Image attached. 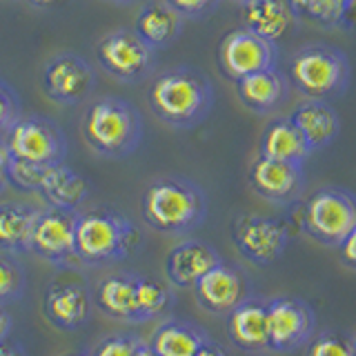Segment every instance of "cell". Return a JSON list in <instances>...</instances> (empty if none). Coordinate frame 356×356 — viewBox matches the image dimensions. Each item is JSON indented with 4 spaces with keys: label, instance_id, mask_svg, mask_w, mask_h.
Wrapping results in <instances>:
<instances>
[{
    "label": "cell",
    "instance_id": "obj_28",
    "mask_svg": "<svg viewBox=\"0 0 356 356\" xmlns=\"http://www.w3.org/2000/svg\"><path fill=\"white\" fill-rule=\"evenodd\" d=\"M136 303H138L140 323H147L152 318H159V316L167 314V312L174 307V292H172L170 283L161 281V278L138 274Z\"/></svg>",
    "mask_w": 356,
    "mask_h": 356
},
{
    "label": "cell",
    "instance_id": "obj_41",
    "mask_svg": "<svg viewBox=\"0 0 356 356\" xmlns=\"http://www.w3.org/2000/svg\"><path fill=\"white\" fill-rule=\"evenodd\" d=\"M11 332V316L5 312V305H0V339L9 337Z\"/></svg>",
    "mask_w": 356,
    "mask_h": 356
},
{
    "label": "cell",
    "instance_id": "obj_39",
    "mask_svg": "<svg viewBox=\"0 0 356 356\" xmlns=\"http://www.w3.org/2000/svg\"><path fill=\"white\" fill-rule=\"evenodd\" d=\"M0 356H27V352L16 339H11V334H9V337L0 339Z\"/></svg>",
    "mask_w": 356,
    "mask_h": 356
},
{
    "label": "cell",
    "instance_id": "obj_30",
    "mask_svg": "<svg viewBox=\"0 0 356 356\" xmlns=\"http://www.w3.org/2000/svg\"><path fill=\"white\" fill-rule=\"evenodd\" d=\"M27 289V274L16 256L0 254V305L16 303Z\"/></svg>",
    "mask_w": 356,
    "mask_h": 356
},
{
    "label": "cell",
    "instance_id": "obj_24",
    "mask_svg": "<svg viewBox=\"0 0 356 356\" xmlns=\"http://www.w3.org/2000/svg\"><path fill=\"white\" fill-rule=\"evenodd\" d=\"M40 209L29 203L0 205V252L20 256L31 252V236Z\"/></svg>",
    "mask_w": 356,
    "mask_h": 356
},
{
    "label": "cell",
    "instance_id": "obj_47",
    "mask_svg": "<svg viewBox=\"0 0 356 356\" xmlns=\"http://www.w3.org/2000/svg\"><path fill=\"white\" fill-rule=\"evenodd\" d=\"M238 5H245V3H250V0H236Z\"/></svg>",
    "mask_w": 356,
    "mask_h": 356
},
{
    "label": "cell",
    "instance_id": "obj_2",
    "mask_svg": "<svg viewBox=\"0 0 356 356\" xmlns=\"http://www.w3.org/2000/svg\"><path fill=\"white\" fill-rule=\"evenodd\" d=\"M140 216L154 232L183 236L203 225L207 218V196L185 176H161L143 192Z\"/></svg>",
    "mask_w": 356,
    "mask_h": 356
},
{
    "label": "cell",
    "instance_id": "obj_19",
    "mask_svg": "<svg viewBox=\"0 0 356 356\" xmlns=\"http://www.w3.org/2000/svg\"><path fill=\"white\" fill-rule=\"evenodd\" d=\"M227 337L234 348L248 354L270 352V325H267V300L248 298L227 314Z\"/></svg>",
    "mask_w": 356,
    "mask_h": 356
},
{
    "label": "cell",
    "instance_id": "obj_3",
    "mask_svg": "<svg viewBox=\"0 0 356 356\" xmlns=\"http://www.w3.org/2000/svg\"><path fill=\"white\" fill-rule=\"evenodd\" d=\"M143 245V232L114 207L83 211L76 222V256L87 267L114 265L134 256Z\"/></svg>",
    "mask_w": 356,
    "mask_h": 356
},
{
    "label": "cell",
    "instance_id": "obj_9",
    "mask_svg": "<svg viewBox=\"0 0 356 356\" xmlns=\"http://www.w3.org/2000/svg\"><path fill=\"white\" fill-rule=\"evenodd\" d=\"M276 65L278 44L265 40L243 25L227 31L218 44V67L222 76H227L234 83H238L245 76L276 70Z\"/></svg>",
    "mask_w": 356,
    "mask_h": 356
},
{
    "label": "cell",
    "instance_id": "obj_37",
    "mask_svg": "<svg viewBox=\"0 0 356 356\" xmlns=\"http://www.w3.org/2000/svg\"><path fill=\"white\" fill-rule=\"evenodd\" d=\"M343 31H356V0H343L339 25Z\"/></svg>",
    "mask_w": 356,
    "mask_h": 356
},
{
    "label": "cell",
    "instance_id": "obj_15",
    "mask_svg": "<svg viewBox=\"0 0 356 356\" xmlns=\"http://www.w3.org/2000/svg\"><path fill=\"white\" fill-rule=\"evenodd\" d=\"M250 187L256 196L278 207L294 205L305 189L303 165L283 163L259 156L250 167Z\"/></svg>",
    "mask_w": 356,
    "mask_h": 356
},
{
    "label": "cell",
    "instance_id": "obj_10",
    "mask_svg": "<svg viewBox=\"0 0 356 356\" xmlns=\"http://www.w3.org/2000/svg\"><path fill=\"white\" fill-rule=\"evenodd\" d=\"M232 241L245 261L270 267L283 256L289 232L281 218L261 214H238L232 222Z\"/></svg>",
    "mask_w": 356,
    "mask_h": 356
},
{
    "label": "cell",
    "instance_id": "obj_16",
    "mask_svg": "<svg viewBox=\"0 0 356 356\" xmlns=\"http://www.w3.org/2000/svg\"><path fill=\"white\" fill-rule=\"evenodd\" d=\"M42 312L54 327L74 332L92 318V287L83 281H54L42 298Z\"/></svg>",
    "mask_w": 356,
    "mask_h": 356
},
{
    "label": "cell",
    "instance_id": "obj_44",
    "mask_svg": "<svg viewBox=\"0 0 356 356\" xmlns=\"http://www.w3.org/2000/svg\"><path fill=\"white\" fill-rule=\"evenodd\" d=\"M63 356H92V352H87V350H74V352H67Z\"/></svg>",
    "mask_w": 356,
    "mask_h": 356
},
{
    "label": "cell",
    "instance_id": "obj_31",
    "mask_svg": "<svg viewBox=\"0 0 356 356\" xmlns=\"http://www.w3.org/2000/svg\"><path fill=\"white\" fill-rule=\"evenodd\" d=\"M49 167L51 165L11 159L9 161V185H14L20 192H40Z\"/></svg>",
    "mask_w": 356,
    "mask_h": 356
},
{
    "label": "cell",
    "instance_id": "obj_46",
    "mask_svg": "<svg viewBox=\"0 0 356 356\" xmlns=\"http://www.w3.org/2000/svg\"><path fill=\"white\" fill-rule=\"evenodd\" d=\"M352 348H354V356H356V337L352 339Z\"/></svg>",
    "mask_w": 356,
    "mask_h": 356
},
{
    "label": "cell",
    "instance_id": "obj_13",
    "mask_svg": "<svg viewBox=\"0 0 356 356\" xmlns=\"http://www.w3.org/2000/svg\"><path fill=\"white\" fill-rule=\"evenodd\" d=\"M270 352L289 354L314 339L316 314L305 300L294 296H276L267 300Z\"/></svg>",
    "mask_w": 356,
    "mask_h": 356
},
{
    "label": "cell",
    "instance_id": "obj_6",
    "mask_svg": "<svg viewBox=\"0 0 356 356\" xmlns=\"http://www.w3.org/2000/svg\"><path fill=\"white\" fill-rule=\"evenodd\" d=\"M356 227V196L341 187H321L300 211V229L325 248H339Z\"/></svg>",
    "mask_w": 356,
    "mask_h": 356
},
{
    "label": "cell",
    "instance_id": "obj_17",
    "mask_svg": "<svg viewBox=\"0 0 356 356\" xmlns=\"http://www.w3.org/2000/svg\"><path fill=\"white\" fill-rule=\"evenodd\" d=\"M220 254L209 243L198 238H187L174 245L165 259V278L167 283L178 289H194V285L209 270L220 263Z\"/></svg>",
    "mask_w": 356,
    "mask_h": 356
},
{
    "label": "cell",
    "instance_id": "obj_12",
    "mask_svg": "<svg viewBox=\"0 0 356 356\" xmlns=\"http://www.w3.org/2000/svg\"><path fill=\"white\" fill-rule=\"evenodd\" d=\"M96 74L81 54L60 51L51 56L42 70V89L49 100L58 105H81L94 94Z\"/></svg>",
    "mask_w": 356,
    "mask_h": 356
},
{
    "label": "cell",
    "instance_id": "obj_34",
    "mask_svg": "<svg viewBox=\"0 0 356 356\" xmlns=\"http://www.w3.org/2000/svg\"><path fill=\"white\" fill-rule=\"evenodd\" d=\"M22 116V105L16 89L0 81V138L9 131V127Z\"/></svg>",
    "mask_w": 356,
    "mask_h": 356
},
{
    "label": "cell",
    "instance_id": "obj_7",
    "mask_svg": "<svg viewBox=\"0 0 356 356\" xmlns=\"http://www.w3.org/2000/svg\"><path fill=\"white\" fill-rule=\"evenodd\" d=\"M3 138L11 159L40 165L65 163L70 147L63 127L47 116H20Z\"/></svg>",
    "mask_w": 356,
    "mask_h": 356
},
{
    "label": "cell",
    "instance_id": "obj_20",
    "mask_svg": "<svg viewBox=\"0 0 356 356\" xmlns=\"http://www.w3.org/2000/svg\"><path fill=\"white\" fill-rule=\"evenodd\" d=\"M289 120L303 134V138L312 152L327 147L341 131V118L327 100H314V98L303 100L289 114Z\"/></svg>",
    "mask_w": 356,
    "mask_h": 356
},
{
    "label": "cell",
    "instance_id": "obj_32",
    "mask_svg": "<svg viewBox=\"0 0 356 356\" xmlns=\"http://www.w3.org/2000/svg\"><path fill=\"white\" fill-rule=\"evenodd\" d=\"M307 356H354L352 339L339 332H323L309 341Z\"/></svg>",
    "mask_w": 356,
    "mask_h": 356
},
{
    "label": "cell",
    "instance_id": "obj_23",
    "mask_svg": "<svg viewBox=\"0 0 356 356\" xmlns=\"http://www.w3.org/2000/svg\"><path fill=\"white\" fill-rule=\"evenodd\" d=\"M243 27L252 29L265 40H281L296 22L287 0H250L241 5Z\"/></svg>",
    "mask_w": 356,
    "mask_h": 356
},
{
    "label": "cell",
    "instance_id": "obj_43",
    "mask_svg": "<svg viewBox=\"0 0 356 356\" xmlns=\"http://www.w3.org/2000/svg\"><path fill=\"white\" fill-rule=\"evenodd\" d=\"M29 3L33 7H54V5H58L60 0H29Z\"/></svg>",
    "mask_w": 356,
    "mask_h": 356
},
{
    "label": "cell",
    "instance_id": "obj_35",
    "mask_svg": "<svg viewBox=\"0 0 356 356\" xmlns=\"http://www.w3.org/2000/svg\"><path fill=\"white\" fill-rule=\"evenodd\" d=\"M165 3L183 18H205L218 9L220 0H165Z\"/></svg>",
    "mask_w": 356,
    "mask_h": 356
},
{
    "label": "cell",
    "instance_id": "obj_5",
    "mask_svg": "<svg viewBox=\"0 0 356 356\" xmlns=\"http://www.w3.org/2000/svg\"><path fill=\"white\" fill-rule=\"evenodd\" d=\"M289 81H292L296 92L305 98H341L352 83V65L348 56L334 44H305L292 56Z\"/></svg>",
    "mask_w": 356,
    "mask_h": 356
},
{
    "label": "cell",
    "instance_id": "obj_33",
    "mask_svg": "<svg viewBox=\"0 0 356 356\" xmlns=\"http://www.w3.org/2000/svg\"><path fill=\"white\" fill-rule=\"evenodd\" d=\"M140 343L136 334H109L92 350V356H136Z\"/></svg>",
    "mask_w": 356,
    "mask_h": 356
},
{
    "label": "cell",
    "instance_id": "obj_40",
    "mask_svg": "<svg viewBox=\"0 0 356 356\" xmlns=\"http://www.w3.org/2000/svg\"><path fill=\"white\" fill-rule=\"evenodd\" d=\"M194 356H229V354L225 352V348H222V345H218V343L207 339L203 345H200V350Z\"/></svg>",
    "mask_w": 356,
    "mask_h": 356
},
{
    "label": "cell",
    "instance_id": "obj_4",
    "mask_svg": "<svg viewBox=\"0 0 356 356\" xmlns=\"http://www.w3.org/2000/svg\"><path fill=\"white\" fill-rule=\"evenodd\" d=\"M83 138L87 147L103 159H127L143 143V116L129 100L103 96L85 111Z\"/></svg>",
    "mask_w": 356,
    "mask_h": 356
},
{
    "label": "cell",
    "instance_id": "obj_42",
    "mask_svg": "<svg viewBox=\"0 0 356 356\" xmlns=\"http://www.w3.org/2000/svg\"><path fill=\"white\" fill-rule=\"evenodd\" d=\"M136 356H159V354H156L154 350H152V345L149 343H140V348H138V354Z\"/></svg>",
    "mask_w": 356,
    "mask_h": 356
},
{
    "label": "cell",
    "instance_id": "obj_11",
    "mask_svg": "<svg viewBox=\"0 0 356 356\" xmlns=\"http://www.w3.org/2000/svg\"><path fill=\"white\" fill-rule=\"evenodd\" d=\"M81 211L47 207L40 209L31 236V252L58 270L81 265L76 256V222Z\"/></svg>",
    "mask_w": 356,
    "mask_h": 356
},
{
    "label": "cell",
    "instance_id": "obj_45",
    "mask_svg": "<svg viewBox=\"0 0 356 356\" xmlns=\"http://www.w3.org/2000/svg\"><path fill=\"white\" fill-rule=\"evenodd\" d=\"M109 3H118V5H127V3H134V0H109Z\"/></svg>",
    "mask_w": 356,
    "mask_h": 356
},
{
    "label": "cell",
    "instance_id": "obj_1",
    "mask_svg": "<svg viewBox=\"0 0 356 356\" xmlns=\"http://www.w3.org/2000/svg\"><path fill=\"white\" fill-rule=\"evenodd\" d=\"M147 100L154 116L165 125L192 129L214 107V85L200 70L181 65L154 78Z\"/></svg>",
    "mask_w": 356,
    "mask_h": 356
},
{
    "label": "cell",
    "instance_id": "obj_21",
    "mask_svg": "<svg viewBox=\"0 0 356 356\" xmlns=\"http://www.w3.org/2000/svg\"><path fill=\"white\" fill-rule=\"evenodd\" d=\"M238 100L250 111L259 116L272 114L278 107H283L289 94L287 78L278 70H265L259 74L245 76L236 83Z\"/></svg>",
    "mask_w": 356,
    "mask_h": 356
},
{
    "label": "cell",
    "instance_id": "obj_36",
    "mask_svg": "<svg viewBox=\"0 0 356 356\" xmlns=\"http://www.w3.org/2000/svg\"><path fill=\"white\" fill-rule=\"evenodd\" d=\"M339 256L345 267H350V270H356V227L345 236V241L339 245Z\"/></svg>",
    "mask_w": 356,
    "mask_h": 356
},
{
    "label": "cell",
    "instance_id": "obj_29",
    "mask_svg": "<svg viewBox=\"0 0 356 356\" xmlns=\"http://www.w3.org/2000/svg\"><path fill=\"white\" fill-rule=\"evenodd\" d=\"M296 20H305L318 27H337L343 0H287Z\"/></svg>",
    "mask_w": 356,
    "mask_h": 356
},
{
    "label": "cell",
    "instance_id": "obj_8",
    "mask_svg": "<svg viewBox=\"0 0 356 356\" xmlns=\"http://www.w3.org/2000/svg\"><path fill=\"white\" fill-rule=\"evenodd\" d=\"M96 60L114 81L136 85L154 72L156 51L134 31V27L116 29L96 44Z\"/></svg>",
    "mask_w": 356,
    "mask_h": 356
},
{
    "label": "cell",
    "instance_id": "obj_38",
    "mask_svg": "<svg viewBox=\"0 0 356 356\" xmlns=\"http://www.w3.org/2000/svg\"><path fill=\"white\" fill-rule=\"evenodd\" d=\"M9 161H11V156L7 152L5 138H0V192L9 185Z\"/></svg>",
    "mask_w": 356,
    "mask_h": 356
},
{
    "label": "cell",
    "instance_id": "obj_18",
    "mask_svg": "<svg viewBox=\"0 0 356 356\" xmlns=\"http://www.w3.org/2000/svg\"><path fill=\"white\" fill-rule=\"evenodd\" d=\"M136 272H116L109 274L94 285V307L111 321L140 325L138 303H136Z\"/></svg>",
    "mask_w": 356,
    "mask_h": 356
},
{
    "label": "cell",
    "instance_id": "obj_22",
    "mask_svg": "<svg viewBox=\"0 0 356 356\" xmlns=\"http://www.w3.org/2000/svg\"><path fill=\"white\" fill-rule=\"evenodd\" d=\"M183 25L185 18L167 3H149L138 11L136 22H134V31L154 51H161L172 47L178 40V36L183 33Z\"/></svg>",
    "mask_w": 356,
    "mask_h": 356
},
{
    "label": "cell",
    "instance_id": "obj_25",
    "mask_svg": "<svg viewBox=\"0 0 356 356\" xmlns=\"http://www.w3.org/2000/svg\"><path fill=\"white\" fill-rule=\"evenodd\" d=\"M261 154L265 159L272 161H283V163H296L303 165L312 149L303 138V134L292 120L287 118H274L265 125L263 136H261Z\"/></svg>",
    "mask_w": 356,
    "mask_h": 356
},
{
    "label": "cell",
    "instance_id": "obj_14",
    "mask_svg": "<svg viewBox=\"0 0 356 356\" xmlns=\"http://www.w3.org/2000/svg\"><path fill=\"white\" fill-rule=\"evenodd\" d=\"M194 296L198 307L207 314L227 316L252 298V285L238 265L220 261L194 285Z\"/></svg>",
    "mask_w": 356,
    "mask_h": 356
},
{
    "label": "cell",
    "instance_id": "obj_27",
    "mask_svg": "<svg viewBox=\"0 0 356 356\" xmlns=\"http://www.w3.org/2000/svg\"><path fill=\"white\" fill-rule=\"evenodd\" d=\"M89 192H92V185L83 176L74 172L72 167H67L65 163L60 165H51L47 178L40 187V196L47 200L51 207H63V209H78L81 207Z\"/></svg>",
    "mask_w": 356,
    "mask_h": 356
},
{
    "label": "cell",
    "instance_id": "obj_26",
    "mask_svg": "<svg viewBox=\"0 0 356 356\" xmlns=\"http://www.w3.org/2000/svg\"><path fill=\"white\" fill-rule=\"evenodd\" d=\"M209 337L192 321L167 318L152 332L149 345L159 356H194Z\"/></svg>",
    "mask_w": 356,
    "mask_h": 356
}]
</instances>
